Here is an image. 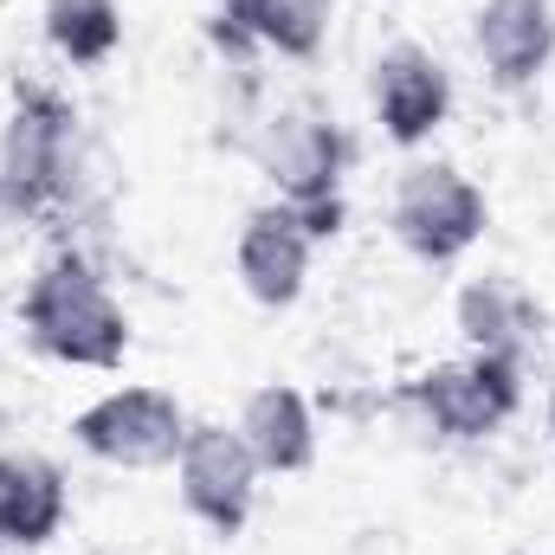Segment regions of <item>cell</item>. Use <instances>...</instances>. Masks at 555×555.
<instances>
[{"label": "cell", "mask_w": 555, "mask_h": 555, "mask_svg": "<svg viewBox=\"0 0 555 555\" xmlns=\"http://www.w3.org/2000/svg\"><path fill=\"white\" fill-rule=\"evenodd\" d=\"M46 39L65 65H104L117 46H124V13L117 0H46Z\"/></svg>", "instance_id": "cell-15"}, {"label": "cell", "mask_w": 555, "mask_h": 555, "mask_svg": "<svg viewBox=\"0 0 555 555\" xmlns=\"http://www.w3.org/2000/svg\"><path fill=\"white\" fill-rule=\"evenodd\" d=\"M72 439L124 472H149V465H175L181 439H188V414L175 395L162 388H117L104 401H91L85 414L72 420Z\"/></svg>", "instance_id": "cell-6"}, {"label": "cell", "mask_w": 555, "mask_h": 555, "mask_svg": "<svg viewBox=\"0 0 555 555\" xmlns=\"http://www.w3.org/2000/svg\"><path fill=\"white\" fill-rule=\"evenodd\" d=\"M220 20L278 59H317L330 33V0H227Z\"/></svg>", "instance_id": "cell-14"}, {"label": "cell", "mask_w": 555, "mask_h": 555, "mask_svg": "<svg viewBox=\"0 0 555 555\" xmlns=\"http://www.w3.org/2000/svg\"><path fill=\"white\" fill-rule=\"evenodd\" d=\"M253 162L278 188V201H291L310 227V240H336L343 233V168H349V137L317 117V111H272L253 137Z\"/></svg>", "instance_id": "cell-3"}, {"label": "cell", "mask_w": 555, "mask_h": 555, "mask_svg": "<svg viewBox=\"0 0 555 555\" xmlns=\"http://www.w3.org/2000/svg\"><path fill=\"white\" fill-rule=\"evenodd\" d=\"M65 530V472L39 452H0V543L46 550Z\"/></svg>", "instance_id": "cell-11"}, {"label": "cell", "mask_w": 555, "mask_h": 555, "mask_svg": "<svg viewBox=\"0 0 555 555\" xmlns=\"http://www.w3.org/2000/svg\"><path fill=\"white\" fill-rule=\"evenodd\" d=\"M78 194V111L52 85H13V117L0 130V201L26 220H46Z\"/></svg>", "instance_id": "cell-2"}, {"label": "cell", "mask_w": 555, "mask_h": 555, "mask_svg": "<svg viewBox=\"0 0 555 555\" xmlns=\"http://www.w3.org/2000/svg\"><path fill=\"white\" fill-rule=\"evenodd\" d=\"M310 227L291 201H272V207H253L246 227H240V246H233V266H240V284L253 291V304L266 310H284L304 297V278H310Z\"/></svg>", "instance_id": "cell-8"}, {"label": "cell", "mask_w": 555, "mask_h": 555, "mask_svg": "<svg viewBox=\"0 0 555 555\" xmlns=\"http://www.w3.org/2000/svg\"><path fill=\"white\" fill-rule=\"evenodd\" d=\"M550 433H555V388H550Z\"/></svg>", "instance_id": "cell-17"}, {"label": "cell", "mask_w": 555, "mask_h": 555, "mask_svg": "<svg viewBox=\"0 0 555 555\" xmlns=\"http://www.w3.org/2000/svg\"><path fill=\"white\" fill-rule=\"evenodd\" d=\"M240 439H246V452L259 459V472H310V459H317V420H310V401L297 395V388H253L246 395V408H240Z\"/></svg>", "instance_id": "cell-13"}, {"label": "cell", "mask_w": 555, "mask_h": 555, "mask_svg": "<svg viewBox=\"0 0 555 555\" xmlns=\"http://www.w3.org/2000/svg\"><path fill=\"white\" fill-rule=\"evenodd\" d=\"M472 39L498 91H530L555 52V0H485Z\"/></svg>", "instance_id": "cell-10"}, {"label": "cell", "mask_w": 555, "mask_h": 555, "mask_svg": "<svg viewBox=\"0 0 555 555\" xmlns=\"http://www.w3.org/2000/svg\"><path fill=\"white\" fill-rule=\"evenodd\" d=\"M7 227H20V214H13V207L0 201V233H7Z\"/></svg>", "instance_id": "cell-16"}, {"label": "cell", "mask_w": 555, "mask_h": 555, "mask_svg": "<svg viewBox=\"0 0 555 555\" xmlns=\"http://www.w3.org/2000/svg\"><path fill=\"white\" fill-rule=\"evenodd\" d=\"M98 555H111V550H98Z\"/></svg>", "instance_id": "cell-18"}, {"label": "cell", "mask_w": 555, "mask_h": 555, "mask_svg": "<svg viewBox=\"0 0 555 555\" xmlns=\"http://www.w3.org/2000/svg\"><path fill=\"white\" fill-rule=\"evenodd\" d=\"M408 401L426 414V426L439 439L472 446V439H491L504 420L524 408V369L517 362H498V356L439 362V369H426L414 388H408Z\"/></svg>", "instance_id": "cell-5"}, {"label": "cell", "mask_w": 555, "mask_h": 555, "mask_svg": "<svg viewBox=\"0 0 555 555\" xmlns=\"http://www.w3.org/2000/svg\"><path fill=\"white\" fill-rule=\"evenodd\" d=\"M388 220H395V240H401L414 259L452 266V259H465V253L485 240L491 207H485L478 181L459 175L452 162H414V168L401 175V188H395Z\"/></svg>", "instance_id": "cell-4"}, {"label": "cell", "mask_w": 555, "mask_h": 555, "mask_svg": "<svg viewBox=\"0 0 555 555\" xmlns=\"http://www.w3.org/2000/svg\"><path fill=\"white\" fill-rule=\"evenodd\" d=\"M446 111H452V78L426 46L401 39L375 59V117H382L388 142H401V149L426 142L446 124Z\"/></svg>", "instance_id": "cell-9"}, {"label": "cell", "mask_w": 555, "mask_h": 555, "mask_svg": "<svg viewBox=\"0 0 555 555\" xmlns=\"http://www.w3.org/2000/svg\"><path fill=\"white\" fill-rule=\"evenodd\" d=\"M20 330L39 356L65 369H117L130 356V317L85 253L46 259L20 297Z\"/></svg>", "instance_id": "cell-1"}, {"label": "cell", "mask_w": 555, "mask_h": 555, "mask_svg": "<svg viewBox=\"0 0 555 555\" xmlns=\"http://www.w3.org/2000/svg\"><path fill=\"white\" fill-rule=\"evenodd\" d=\"M459 330H465V343H472L478 356H498V362H517V369H524V349L537 343L543 310H537L530 291L511 284V278H472V284L459 291Z\"/></svg>", "instance_id": "cell-12"}, {"label": "cell", "mask_w": 555, "mask_h": 555, "mask_svg": "<svg viewBox=\"0 0 555 555\" xmlns=\"http://www.w3.org/2000/svg\"><path fill=\"white\" fill-rule=\"evenodd\" d=\"M181 504L188 517H201L214 537H240L253 524V498H259V459L246 452L240 426H188L181 459Z\"/></svg>", "instance_id": "cell-7"}, {"label": "cell", "mask_w": 555, "mask_h": 555, "mask_svg": "<svg viewBox=\"0 0 555 555\" xmlns=\"http://www.w3.org/2000/svg\"><path fill=\"white\" fill-rule=\"evenodd\" d=\"M220 7H227V0H220Z\"/></svg>", "instance_id": "cell-19"}]
</instances>
